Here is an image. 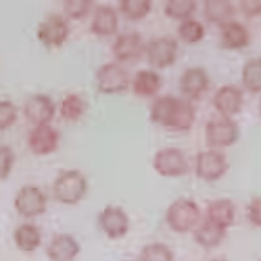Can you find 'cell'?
I'll list each match as a JSON object with an SVG mask.
<instances>
[{
	"mask_svg": "<svg viewBox=\"0 0 261 261\" xmlns=\"http://www.w3.org/2000/svg\"><path fill=\"white\" fill-rule=\"evenodd\" d=\"M150 120L172 132H187L193 127L196 110L188 99L163 95L150 107Z\"/></svg>",
	"mask_w": 261,
	"mask_h": 261,
	"instance_id": "1",
	"label": "cell"
},
{
	"mask_svg": "<svg viewBox=\"0 0 261 261\" xmlns=\"http://www.w3.org/2000/svg\"><path fill=\"white\" fill-rule=\"evenodd\" d=\"M53 191L59 202L74 205L84 199L88 191V181L79 170H64L54 181Z\"/></svg>",
	"mask_w": 261,
	"mask_h": 261,
	"instance_id": "2",
	"label": "cell"
},
{
	"mask_svg": "<svg viewBox=\"0 0 261 261\" xmlns=\"http://www.w3.org/2000/svg\"><path fill=\"white\" fill-rule=\"evenodd\" d=\"M201 211L193 200L178 199L167 208L166 222L172 231L184 234L197 227Z\"/></svg>",
	"mask_w": 261,
	"mask_h": 261,
	"instance_id": "3",
	"label": "cell"
},
{
	"mask_svg": "<svg viewBox=\"0 0 261 261\" xmlns=\"http://www.w3.org/2000/svg\"><path fill=\"white\" fill-rule=\"evenodd\" d=\"M241 136V128L231 118L214 119L206 123L205 140L209 148H228L234 145Z\"/></svg>",
	"mask_w": 261,
	"mask_h": 261,
	"instance_id": "4",
	"label": "cell"
},
{
	"mask_svg": "<svg viewBox=\"0 0 261 261\" xmlns=\"http://www.w3.org/2000/svg\"><path fill=\"white\" fill-rule=\"evenodd\" d=\"M153 167L161 176L178 178L186 175L190 170L188 160L179 148H165L155 153Z\"/></svg>",
	"mask_w": 261,
	"mask_h": 261,
	"instance_id": "5",
	"label": "cell"
},
{
	"mask_svg": "<svg viewBox=\"0 0 261 261\" xmlns=\"http://www.w3.org/2000/svg\"><path fill=\"white\" fill-rule=\"evenodd\" d=\"M98 90L103 94L122 93L129 85V73L119 63H106L95 73Z\"/></svg>",
	"mask_w": 261,
	"mask_h": 261,
	"instance_id": "6",
	"label": "cell"
},
{
	"mask_svg": "<svg viewBox=\"0 0 261 261\" xmlns=\"http://www.w3.org/2000/svg\"><path fill=\"white\" fill-rule=\"evenodd\" d=\"M196 175L201 180L216 181L228 170L227 157L216 149L201 150L196 155Z\"/></svg>",
	"mask_w": 261,
	"mask_h": 261,
	"instance_id": "7",
	"label": "cell"
},
{
	"mask_svg": "<svg viewBox=\"0 0 261 261\" xmlns=\"http://www.w3.org/2000/svg\"><path fill=\"white\" fill-rule=\"evenodd\" d=\"M146 58L153 68H169L176 62L178 42L172 37H160L151 39L145 47Z\"/></svg>",
	"mask_w": 261,
	"mask_h": 261,
	"instance_id": "8",
	"label": "cell"
},
{
	"mask_svg": "<svg viewBox=\"0 0 261 261\" xmlns=\"http://www.w3.org/2000/svg\"><path fill=\"white\" fill-rule=\"evenodd\" d=\"M69 36L68 22L59 15H50L41 21L37 29V37L47 48H58L64 45Z\"/></svg>",
	"mask_w": 261,
	"mask_h": 261,
	"instance_id": "9",
	"label": "cell"
},
{
	"mask_svg": "<svg viewBox=\"0 0 261 261\" xmlns=\"http://www.w3.org/2000/svg\"><path fill=\"white\" fill-rule=\"evenodd\" d=\"M15 209L22 217L41 216L47 209V197L41 188L36 186H24L15 197Z\"/></svg>",
	"mask_w": 261,
	"mask_h": 261,
	"instance_id": "10",
	"label": "cell"
},
{
	"mask_svg": "<svg viewBox=\"0 0 261 261\" xmlns=\"http://www.w3.org/2000/svg\"><path fill=\"white\" fill-rule=\"evenodd\" d=\"M98 225L109 239H120L129 231V217L120 206L109 205L98 216Z\"/></svg>",
	"mask_w": 261,
	"mask_h": 261,
	"instance_id": "11",
	"label": "cell"
},
{
	"mask_svg": "<svg viewBox=\"0 0 261 261\" xmlns=\"http://www.w3.org/2000/svg\"><path fill=\"white\" fill-rule=\"evenodd\" d=\"M59 130L51 124L36 125L30 130L28 143L30 150L37 155H48L59 148Z\"/></svg>",
	"mask_w": 261,
	"mask_h": 261,
	"instance_id": "12",
	"label": "cell"
},
{
	"mask_svg": "<svg viewBox=\"0 0 261 261\" xmlns=\"http://www.w3.org/2000/svg\"><path fill=\"white\" fill-rule=\"evenodd\" d=\"M57 113V106L48 95L34 94L24 106V115L32 124H50Z\"/></svg>",
	"mask_w": 261,
	"mask_h": 261,
	"instance_id": "13",
	"label": "cell"
},
{
	"mask_svg": "<svg viewBox=\"0 0 261 261\" xmlns=\"http://www.w3.org/2000/svg\"><path fill=\"white\" fill-rule=\"evenodd\" d=\"M145 42L139 33H124L116 37L113 43V55L118 62L136 60L145 53Z\"/></svg>",
	"mask_w": 261,
	"mask_h": 261,
	"instance_id": "14",
	"label": "cell"
},
{
	"mask_svg": "<svg viewBox=\"0 0 261 261\" xmlns=\"http://www.w3.org/2000/svg\"><path fill=\"white\" fill-rule=\"evenodd\" d=\"M209 76L201 67H192L183 72L179 80L181 94L188 99H199L209 88Z\"/></svg>",
	"mask_w": 261,
	"mask_h": 261,
	"instance_id": "15",
	"label": "cell"
},
{
	"mask_svg": "<svg viewBox=\"0 0 261 261\" xmlns=\"http://www.w3.org/2000/svg\"><path fill=\"white\" fill-rule=\"evenodd\" d=\"M213 106L223 118H231L242 110L243 93L234 85L221 86L213 97Z\"/></svg>",
	"mask_w": 261,
	"mask_h": 261,
	"instance_id": "16",
	"label": "cell"
},
{
	"mask_svg": "<svg viewBox=\"0 0 261 261\" xmlns=\"http://www.w3.org/2000/svg\"><path fill=\"white\" fill-rule=\"evenodd\" d=\"M80 252V243L69 234L55 235L46 248L50 261H73Z\"/></svg>",
	"mask_w": 261,
	"mask_h": 261,
	"instance_id": "17",
	"label": "cell"
},
{
	"mask_svg": "<svg viewBox=\"0 0 261 261\" xmlns=\"http://www.w3.org/2000/svg\"><path fill=\"white\" fill-rule=\"evenodd\" d=\"M235 214H237V208L231 200L218 199L208 204L205 221H208L223 230H227L230 226L234 225Z\"/></svg>",
	"mask_w": 261,
	"mask_h": 261,
	"instance_id": "18",
	"label": "cell"
},
{
	"mask_svg": "<svg viewBox=\"0 0 261 261\" xmlns=\"http://www.w3.org/2000/svg\"><path fill=\"white\" fill-rule=\"evenodd\" d=\"M119 17L115 9L110 6H99L93 13L90 30L98 37L114 36L118 32Z\"/></svg>",
	"mask_w": 261,
	"mask_h": 261,
	"instance_id": "19",
	"label": "cell"
},
{
	"mask_svg": "<svg viewBox=\"0 0 261 261\" xmlns=\"http://www.w3.org/2000/svg\"><path fill=\"white\" fill-rule=\"evenodd\" d=\"M249 43V33L244 25L228 21L221 27V45L227 50H241Z\"/></svg>",
	"mask_w": 261,
	"mask_h": 261,
	"instance_id": "20",
	"label": "cell"
},
{
	"mask_svg": "<svg viewBox=\"0 0 261 261\" xmlns=\"http://www.w3.org/2000/svg\"><path fill=\"white\" fill-rule=\"evenodd\" d=\"M162 86V79L153 69H141L134 76L132 89L137 97L150 98L160 92Z\"/></svg>",
	"mask_w": 261,
	"mask_h": 261,
	"instance_id": "21",
	"label": "cell"
},
{
	"mask_svg": "<svg viewBox=\"0 0 261 261\" xmlns=\"http://www.w3.org/2000/svg\"><path fill=\"white\" fill-rule=\"evenodd\" d=\"M226 230L213 225V223L204 221L201 225H197V227L193 230V239L202 248H216L222 243L225 239Z\"/></svg>",
	"mask_w": 261,
	"mask_h": 261,
	"instance_id": "22",
	"label": "cell"
},
{
	"mask_svg": "<svg viewBox=\"0 0 261 261\" xmlns=\"http://www.w3.org/2000/svg\"><path fill=\"white\" fill-rule=\"evenodd\" d=\"M13 241L16 247L22 252H34L41 246L42 235L37 226L24 223L15 230Z\"/></svg>",
	"mask_w": 261,
	"mask_h": 261,
	"instance_id": "23",
	"label": "cell"
},
{
	"mask_svg": "<svg viewBox=\"0 0 261 261\" xmlns=\"http://www.w3.org/2000/svg\"><path fill=\"white\" fill-rule=\"evenodd\" d=\"M204 15L209 22L222 27L235 15V8L227 0H206L204 2Z\"/></svg>",
	"mask_w": 261,
	"mask_h": 261,
	"instance_id": "24",
	"label": "cell"
},
{
	"mask_svg": "<svg viewBox=\"0 0 261 261\" xmlns=\"http://www.w3.org/2000/svg\"><path fill=\"white\" fill-rule=\"evenodd\" d=\"M242 81L244 88L251 93L261 92V58L251 59L244 64Z\"/></svg>",
	"mask_w": 261,
	"mask_h": 261,
	"instance_id": "25",
	"label": "cell"
},
{
	"mask_svg": "<svg viewBox=\"0 0 261 261\" xmlns=\"http://www.w3.org/2000/svg\"><path fill=\"white\" fill-rule=\"evenodd\" d=\"M122 15L129 21H140L145 18L151 11L150 0H122L119 3Z\"/></svg>",
	"mask_w": 261,
	"mask_h": 261,
	"instance_id": "26",
	"label": "cell"
},
{
	"mask_svg": "<svg viewBox=\"0 0 261 261\" xmlns=\"http://www.w3.org/2000/svg\"><path fill=\"white\" fill-rule=\"evenodd\" d=\"M197 3L195 0H169L165 4V15L174 20H190L196 12Z\"/></svg>",
	"mask_w": 261,
	"mask_h": 261,
	"instance_id": "27",
	"label": "cell"
},
{
	"mask_svg": "<svg viewBox=\"0 0 261 261\" xmlns=\"http://www.w3.org/2000/svg\"><path fill=\"white\" fill-rule=\"evenodd\" d=\"M60 116L67 122H76L85 111V102L77 94L65 95L60 103Z\"/></svg>",
	"mask_w": 261,
	"mask_h": 261,
	"instance_id": "28",
	"label": "cell"
},
{
	"mask_svg": "<svg viewBox=\"0 0 261 261\" xmlns=\"http://www.w3.org/2000/svg\"><path fill=\"white\" fill-rule=\"evenodd\" d=\"M178 36L181 41L188 45H193L201 41L205 36V28L200 21L186 20L181 21V24L178 28Z\"/></svg>",
	"mask_w": 261,
	"mask_h": 261,
	"instance_id": "29",
	"label": "cell"
},
{
	"mask_svg": "<svg viewBox=\"0 0 261 261\" xmlns=\"http://www.w3.org/2000/svg\"><path fill=\"white\" fill-rule=\"evenodd\" d=\"M139 261H174V253L166 244L150 243L141 249Z\"/></svg>",
	"mask_w": 261,
	"mask_h": 261,
	"instance_id": "30",
	"label": "cell"
},
{
	"mask_svg": "<svg viewBox=\"0 0 261 261\" xmlns=\"http://www.w3.org/2000/svg\"><path fill=\"white\" fill-rule=\"evenodd\" d=\"M92 6L90 0H67L64 2V13L72 20H81L88 16Z\"/></svg>",
	"mask_w": 261,
	"mask_h": 261,
	"instance_id": "31",
	"label": "cell"
},
{
	"mask_svg": "<svg viewBox=\"0 0 261 261\" xmlns=\"http://www.w3.org/2000/svg\"><path fill=\"white\" fill-rule=\"evenodd\" d=\"M18 118V110L16 105L11 101H2L0 99V130L8 129L12 127Z\"/></svg>",
	"mask_w": 261,
	"mask_h": 261,
	"instance_id": "32",
	"label": "cell"
},
{
	"mask_svg": "<svg viewBox=\"0 0 261 261\" xmlns=\"http://www.w3.org/2000/svg\"><path fill=\"white\" fill-rule=\"evenodd\" d=\"M15 153L8 145H0V180H6L12 171Z\"/></svg>",
	"mask_w": 261,
	"mask_h": 261,
	"instance_id": "33",
	"label": "cell"
},
{
	"mask_svg": "<svg viewBox=\"0 0 261 261\" xmlns=\"http://www.w3.org/2000/svg\"><path fill=\"white\" fill-rule=\"evenodd\" d=\"M247 218L253 226L261 227V197H253L247 206Z\"/></svg>",
	"mask_w": 261,
	"mask_h": 261,
	"instance_id": "34",
	"label": "cell"
},
{
	"mask_svg": "<svg viewBox=\"0 0 261 261\" xmlns=\"http://www.w3.org/2000/svg\"><path fill=\"white\" fill-rule=\"evenodd\" d=\"M239 4L242 12L247 17H256L261 15V0H242Z\"/></svg>",
	"mask_w": 261,
	"mask_h": 261,
	"instance_id": "35",
	"label": "cell"
},
{
	"mask_svg": "<svg viewBox=\"0 0 261 261\" xmlns=\"http://www.w3.org/2000/svg\"><path fill=\"white\" fill-rule=\"evenodd\" d=\"M258 110H260V115H261V99H260V103H258Z\"/></svg>",
	"mask_w": 261,
	"mask_h": 261,
	"instance_id": "36",
	"label": "cell"
},
{
	"mask_svg": "<svg viewBox=\"0 0 261 261\" xmlns=\"http://www.w3.org/2000/svg\"><path fill=\"white\" fill-rule=\"evenodd\" d=\"M211 261H225V260H211Z\"/></svg>",
	"mask_w": 261,
	"mask_h": 261,
	"instance_id": "37",
	"label": "cell"
},
{
	"mask_svg": "<svg viewBox=\"0 0 261 261\" xmlns=\"http://www.w3.org/2000/svg\"><path fill=\"white\" fill-rule=\"evenodd\" d=\"M124 261H134V260H124Z\"/></svg>",
	"mask_w": 261,
	"mask_h": 261,
	"instance_id": "38",
	"label": "cell"
},
{
	"mask_svg": "<svg viewBox=\"0 0 261 261\" xmlns=\"http://www.w3.org/2000/svg\"><path fill=\"white\" fill-rule=\"evenodd\" d=\"M260 261H261V260H260Z\"/></svg>",
	"mask_w": 261,
	"mask_h": 261,
	"instance_id": "39",
	"label": "cell"
}]
</instances>
